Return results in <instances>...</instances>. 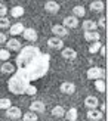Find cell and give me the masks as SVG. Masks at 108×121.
<instances>
[{
    "instance_id": "obj_3",
    "label": "cell",
    "mask_w": 108,
    "mask_h": 121,
    "mask_svg": "<svg viewBox=\"0 0 108 121\" xmlns=\"http://www.w3.org/2000/svg\"><path fill=\"white\" fill-rule=\"evenodd\" d=\"M22 37L25 39L27 41H30V43H34V41H37L39 35H37V31H36L34 28H24Z\"/></svg>"
},
{
    "instance_id": "obj_26",
    "label": "cell",
    "mask_w": 108,
    "mask_h": 121,
    "mask_svg": "<svg viewBox=\"0 0 108 121\" xmlns=\"http://www.w3.org/2000/svg\"><path fill=\"white\" fill-rule=\"evenodd\" d=\"M102 46V43L101 41H93V43H90V46H89V52L92 53H96V52H99V47Z\"/></svg>"
},
{
    "instance_id": "obj_18",
    "label": "cell",
    "mask_w": 108,
    "mask_h": 121,
    "mask_svg": "<svg viewBox=\"0 0 108 121\" xmlns=\"http://www.w3.org/2000/svg\"><path fill=\"white\" fill-rule=\"evenodd\" d=\"M81 27H83L85 31H95V30L98 28V24L95 21H92V19H86L85 22L81 24Z\"/></svg>"
},
{
    "instance_id": "obj_19",
    "label": "cell",
    "mask_w": 108,
    "mask_h": 121,
    "mask_svg": "<svg viewBox=\"0 0 108 121\" xmlns=\"http://www.w3.org/2000/svg\"><path fill=\"white\" fill-rule=\"evenodd\" d=\"M105 8V4L102 0H93V2L90 3V10L92 12H102Z\"/></svg>"
},
{
    "instance_id": "obj_5",
    "label": "cell",
    "mask_w": 108,
    "mask_h": 121,
    "mask_svg": "<svg viewBox=\"0 0 108 121\" xmlns=\"http://www.w3.org/2000/svg\"><path fill=\"white\" fill-rule=\"evenodd\" d=\"M52 33L55 34V37H59V39H64L68 35V28L64 27V25H59V24H56V25L52 27Z\"/></svg>"
},
{
    "instance_id": "obj_6",
    "label": "cell",
    "mask_w": 108,
    "mask_h": 121,
    "mask_svg": "<svg viewBox=\"0 0 108 121\" xmlns=\"http://www.w3.org/2000/svg\"><path fill=\"white\" fill-rule=\"evenodd\" d=\"M47 46L50 47V49H55V50H61L62 47H64V41L62 39H59V37H50L49 40H47Z\"/></svg>"
},
{
    "instance_id": "obj_4",
    "label": "cell",
    "mask_w": 108,
    "mask_h": 121,
    "mask_svg": "<svg viewBox=\"0 0 108 121\" xmlns=\"http://www.w3.org/2000/svg\"><path fill=\"white\" fill-rule=\"evenodd\" d=\"M6 117L10 118V120H19L22 117V111L18 106H12L10 105L8 109H6Z\"/></svg>"
},
{
    "instance_id": "obj_23",
    "label": "cell",
    "mask_w": 108,
    "mask_h": 121,
    "mask_svg": "<svg viewBox=\"0 0 108 121\" xmlns=\"http://www.w3.org/2000/svg\"><path fill=\"white\" fill-rule=\"evenodd\" d=\"M24 8L22 6H14V8L10 9V15L14 16V18H19V16H22L24 15Z\"/></svg>"
},
{
    "instance_id": "obj_32",
    "label": "cell",
    "mask_w": 108,
    "mask_h": 121,
    "mask_svg": "<svg viewBox=\"0 0 108 121\" xmlns=\"http://www.w3.org/2000/svg\"><path fill=\"white\" fill-rule=\"evenodd\" d=\"M96 24H98L99 28H105V18H101V19H99Z\"/></svg>"
},
{
    "instance_id": "obj_28",
    "label": "cell",
    "mask_w": 108,
    "mask_h": 121,
    "mask_svg": "<svg viewBox=\"0 0 108 121\" xmlns=\"http://www.w3.org/2000/svg\"><path fill=\"white\" fill-rule=\"evenodd\" d=\"M10 58V52L8 49H0V60H8Z\"/></svg>"
},
{
    "instance_id": "obj_29",
    "label": "cell",
    "mask_w": 108,
    "mask_h": 121,
    "mask_svg": "<svg viewBox=\"0 0 108 121\" xmlns=\"http://www.w3.org/2000/svg\"><path fill=\"white\" fill-rule=\"evenodd\" d=\"M10 21L8 19V16H0V28H9Z\"/></svg>"
},
{
    "instance_id": "obj_33",
    "label": "cell",
    "mask_w": 108,
    "mask_h": 121,
    "mask_svg": "<svg viewBox=\"0 0 108 121\" xmlns=\"http://www.w3.org/2000/svg\"><path fill=\"white\" fill-rule=\"evenodd\" d=\"M99 52H101V55H102V58H104V56L107 55V47H105V46L102 44V46L99 47Z\"/></svg>"
},
{
    "instance_id": "obj_17",
    "label": "cell",
    "mask_w": 108,
    "mask_h": 121,
    "mask_svg": "<svg viewBox=\"0 0 108 121\" xmlns=\"http://www.w3.org/2000/svg\"><path fill=\"white\" fill-rule=\"evenodd\" d=\"M64 117L67 118V121H77V117H79V111L76 108H70V109L64 114Z\"/></svg>"
},
{
    "instance_id": "obj_21",
    "label": "cell",
    "mask_w": 108,
    "mask_h": 121,
    "mask_svg": "<svg viewBox=\"0 0 108 121\" xmlns=\"http://www.w3.org/2000/svg\"><path fill=\"white\" fill-rule=\"evenodd\" d=\"M24 121H39V117H37V112H33V111H28L25 114H22L21 117Z\"/></svg>"
},
{
    "instance_id": "obj_31",
    "label": "cell",
    "mask_w": 108,
    "mask_h": 121,
    "mask_svg": "<svg viewBox=\"0 0 108 121\" xmlns=\"http://www.w3.org/2000/svg\"><path fill=\"white\" fill-rule=\"evenodd\" d=\"M6 40H8V35H6L4 33H0V44L6 43Z\"/></svg>"
},
{
    "instance_id": "obj_22",
    "label": "cell",
    "mask_w": 108,
    "mask_h": 121,
    "mask_svg": "<svg viewBox=\"0 0 108 121\" xmlns=\"http://www.w3.org/2000/svg\"><path fill=\"white\" fill-rule=\"evenodd\" d=\"M0 71H2L3 74H12V72L15 71V66L12 65L10 62H6V60H4V64L0 66Z\"/></svg>"
},
{
    "instance_id": "obj_14",
    "label": "cell",
    "mask_w": 108,
    "mask_h": 121,
    "mask_svg": "<svg viewBox=\"0 0 108 121\" xmlns=\"http://www.w3.org/2000/svg\"><path fill=\"white\" fill-rule=\"evenodd\" d=\"M98 105H99V100L96 96H87L85 99V106L87 109H95V108H98Z\"/></svg>"
},
{
    "instance_id": "obj_15",
    "label": "cell",
    "mask_w": 108,
    "mask_h": 121,
    "mask_svg": "<svg viewBox=\"0 0 108 121\" xmlns=\"http://www.w3.org/2000/svg\"><path fill=\"white\" fill-rule=\"evenodd\" d=\"M85 40L89 43H93V41H99L101 40V34L95 30V31H85Z\"/></svg>"
},
{
    "instance_id": "obj_27",
    "label": "cell",
    "mask_w": 108,
    "mask_h": 121,
    "mask_svg": "<svg viewBox=\"0 0 108 121\" xmlns=\"http://www.w3.org/2000/svg\"><path fill=\"white\" fill-rule=\"evenodd\" d=\"M12 105V102H10V99H8V98H0V109H8V108Z\"/></svg>"
},
{
    "instance_id": "obj_24",
    "label": "cell",
    "mask_w": 108,
    "mask_h": 121,
    "mask_svg": "<svg viewBox=\"0 0 108 121\" xmlns=\"http://www.w3.org/2000/svg\"><path fill=\"white\" fill-rule=\"evenodd\" d=\"M95 89H96L99 93H104V92H105L107 86H105L104 78H98V80H95Z\"/></svg>"
},
{
    "instance_id": "obj_9",
    "label": "cell",
    "mask_w": 108,
    "mask_h": 121,
    "mask_svg": "<svg viewBox=\"0 0 108 121\" xmlns=\"http://www.w3.org/2000/svg\"><path fill=\"white\" fill-rule=\"evenodd\" d=\"M61 55L64 59H68V60H73L77 58V52L73 49V47H62L61 49Z\"/></svg>"
},
{
    "instance_id": "obj_13",
    "label": "cell",
    "mask_w": 108,
    "mask_h": 121,
    "mask_svg": "<svg viewBox=\"0 0 108 121\" xmlns=\"http://www.w3.org/2000/svg\"><path fill=\"white\" fill-rule=\"evenodd\" d=\"M86 117H87L89 120H92V121H99V120H102L104 112H101L98 108H95V109H89V111H87Z\"/></svg>"
},
{
    "instance_id": "obj_11",
    "label": "cell",
    "mask_w": 108,
    "mask_h": 121,
    "mask_svg": "<svg viewBox=\"0 0 108 121\" xmlns=\"http://www.w3.org/2000/svg\"><path fill=\"white\" fill-rule=\"evenodd\" d=\"M64 27L67 28H77L79 27V18L71 15V16H65L64 18Z\"/></svg>"
},
{
    "instance_id": "obj_1",
    "label": "cell",
    "mask_w": 108,
    "mask_h": 121,
    "mask_svg": "<svg viewBox=\"0 0 108 121\" xmlns=\"http://www.w3.org/2000/svg\"><path fill=\"white\" fill-rule=\"evenodd\" d=\"M16 66L18 69L12 72L8 81V89L14 95H36L37 87L31 84L33 81L39 80L50 66V56L43 53L37 46H25L21 47L16 56Z\"/></svg>"
},
{
    "instance_id": "obj_10",
    "label": "cell",
    "mask_w": 108,
    "mask_h": 121,
    "mask_svg": "<svg viewBox=\"0 0 108 121\" xmlns=\"http://www.w3.org/2000/svg\"><path fill=\"white\" fill-rule=\"evenodd\" d=\"M59 8H61V6H59V3L55 2V0H49V2L45 3V10L49 12V13H58Z\"/></svg>"
},
{
    "instance_id": "obj_2",
    "label": "cell",
    "mask_w": 108,
    "mask_h": 121,
    "mask_svg": "<svg viewBox=\"0 0 108 121\" xmlns=\"http://www.w3.org/2000/svg\"><path fill=\"white\" fill-rule=\"evenodd\" d=\"M86 77L89 80H98V78H104V69L101 66H90L86 72Z\"/></svg>"
},
{
    "instance_id": "obj_12",
    "label": "cell",
    "mask_w": 108,
    "mask_h": 121,
    "mask_svg": "<svg viewBox=\"0 0 108 121\" xmlns=\"http://www.w3.org/2000/svg\"><path fill=\"white\" fill-rule=\"evenodd\" d=\"M24 24L22 22H16V24H14V25H10L9 27V34L10 35H14V37H16V35H19V34H22V31H24Z\"/></svg>"
},
{
    "instance_id": "obj_34",
    "label": "cell",
    "mask_w": 108,
    "mask_h": 121,
    "mask_svg": "<svg viewBox=\"0 0 108 121\" xmlns=\"http://www.w3.org/2000/svg\"><path fill=\"white\" fill-rule=\"evenodd\" d=\"M99 111H101V112H104V111H105V104H102V106H101V109H99Z\"/></svg>"
},
{
    "instance_id": "obj_8",
    "label": "cell",
    "mask_w": 108,
    "mask_h": 121,
    "mask_svg": "<svg viewBox=\"0 0 108 121\" xmlns=\"http://www.w3.org/2000/svg\"><path fill=\"white\" fill-rule=\"evenodd\" d=\"M6 44H8V50L9 52H19V49L22 47L21 41L18 39H10V40H6Z\"/></svg>"
},
{
    "instance_id": "obj_16",
    "label": "cell",
    "mask_w": 108,
    "mask_h": 121,
    "mask_svg": "<svg viewBox=\"0 0 108 121\" xmlns=\"http://www.w3.org/2000/svg\"><path fill=\"white\" fill-rule=\"evenodd\" d=\"M30 111H33V112H45L46 111V105L41 100H34V102H31V105H30Z\"/></svg>"
},
{
    "instance_id": "obj_20",
    "label": "cell",
    "mask_w": 108,
    "mask_h": 121,
    "mask_svg": "<svg viewBox=\"0 0 108 121\" xmlns=\"http://www.w3.org/2000/svg\"><path fill=\"white\" fill-rule=\"evenodd\" d=\"M64 114H65V109H64V106H61V105H55L52 108V115L55 118H62Z\"/></svg>"
},
{
    "instance_id": "obj_7",
    "label": "cell",
    "mask_w": 108,
    "mask_h": 121,
    "mask_svg": "<svg viewBox=\"0 0 108 121\" xmlns=\"http://www.w3.org/2000/svg\"><path fill=\"white\" fill-rule=\"evenodd\" d=\"M59 90H61V93H64V95H73L76 92V84L71 83V81H64L61 86H59Z\"/></svg>"
},
{
    "instance_id": "obj_25",
    "label": "cell",
    "mask_w": 108,
    "mask_h": 121,
    "mask_svg": "<svg viewBox=\"0 0 108 121\" xmlns=\"http://www.w3.org/2000/svg\"><path fill=\"white\" fill-rule=\"evenodd\" d=\"M73 15L77 16V18H81L86 15V9L83 8V6H74L73 8Z\"/></svg>"
},
{
    "instance_id": "obj_30",
    "label": "cell",
    "mask_w": 108,
    "mask_h": 121,
    "mask_svg": "<svg viewBox=\"0 0 108 121\" xmlns=\"http://www.w3.org/2000/svg\"><path fill=\"white\" fill-rule=\"evenodd\" d=\"M6 13H8V8H6V4L0 2V16H6Z\"/></svg>"
}]
</instances>
